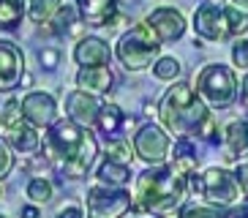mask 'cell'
I'll return each mask as SVG.
<instances>
[{
  "label": "cell",
  "instance_id": "e575fe53",
  "mask_svg": "<svg viewBox=\"0 0 248 218\" xmlns=\"http://www.w3.org/2000/svg\"><path fill=\"white\" fill-rule=\"evenodd\" d=\"M234 180H237V186H240L243 194L248 196V161L237 167V172H234Z\"/></svg>",
  "mask_w": 248,
  "mask_h": 218
},
{
  "label": "cell",
  "instance_id": "7c38bea8",
  "mask_svg": "<svg viewBox=\"0 0 248 218\" xmlns=\"http://www.w3.org/2000/svg\"><path fill=\"white\" fill-rule=\"evenodd\" d=\"M55 115H58V104L49 93H28L22 98V117L30 125L46 128L55 123Z\"/></svg>",
  "mask_w": 248,
  "mask_h": 218
},
{
  "label": "cell",
  "instance_id": "836d02e7",
  "mask_svg": "<svg viewBox=\"0 0 248 218\" xmlns=\"http://www.w3.org/2000/svg\"><path fill=\"white\" fill-rule=\"evenodd\" d=\"M232 60H234V65H240V68H248V41L234 44V49H232Z\"/></svg>",
  "mask_w": 248,
  "mask_h": 218
},
{
  "label": "cell",
  "instance_id": "f1b7e54d",
  "mask_svg": "<svg viewBox=\"0 0 248 218\" xmlns=\"http://www.w3.org/2000/svg\"><path fill=\"white\" fill-rule=\"evenodd\" d=\"M153 74L158 79H177L180 77V60L177 58H161L158 63L153 65Z\"/></svg>",
  "mask_w": 248,
  "mask_h": 218
},
{
  "label": "cell",
  "instance_id": "8fae6325",
  "mask_svg": "<svg viewBox=\"0 0 248 218\" xmlns=\"http://www.w3.org/2000/svg\"><path fill=\"white\" fill-rule=\"evenodd\" d=\"M98 112H101V101H98L93 93H88V90H74V93H68L66 115H68V120H74L77 125L90 128V125L98 120Z\"/></svg>",
  "mask_w": 248,
  "mask_h": 218
},
{
  "label": "cell",
  "instance_id": "b9f144b4",
  "mask_svg": "<svg viewBox=\"0 0 248 218\" xmlns=\"http://www.w3.org/2000/svg\"><path fill=\"white\" fill-rule=\"evenodd\" d=\"M0 218H6V216H0Z\"/></svg>",
  "mask_w": 248,
  "mask_h": 218
},
{
  "label": "cell",
  "instance_id": "3957f363",
  "mask_svg": "<svg viewBox=\"0 0 248 218\" xmlns=\"http://www.w3.org/2000/svg\"><path fill=\"white\" fill-rule=\"evenodd\" d=\"M158 52H161V41L145 22L131 28L128 33H123L120 41H117V58L128 71H145L147 65H153Z\"/></svg>",
  "mask_w": 248,
  "mask_h": 218
},
{
  "label": "cell",
  "instance_id": "74e56055",
  "mask_svg": "<svg viewBox=\"0 0 248 218\" xmlns=\"http://www.w3.org/2000/svg\"><path fill=\"white\" fill-rule=\"evenodd\" d=\"M226 218H248V204H246V207H240V210H232Z\"/></svg>",
  "mask_w": 248,
  "mask_h": 218
},
{
  "label": "cell",
  "instance_id": "44dd1931",
  "mask_svg": "<svg viewBox=\"0 0 248 218\" xmlns=\"http://www.w3.org/2000/svg\"><path fill=\"white\" fill-rule=\"evenodd\" d=\"M95 123H98V131H104L107 137H112V134H120V128L125 123V115L117 104H107V107H101Z\"/></svg>",
  "mask_w": 248,
  "mask_h": 218
},
{
  "label": "cell",
  "instance_id": "6da1fadb",
  "mask_svg": "<svg viewBox=\"0 0 248 218\" xmlns=\"http://www.w3.org/2000/svg\"><path fill=\"white\" fill-rule=\"evenodd\" d=\"M186 186H188V177L177 174L175 169H147L137 180L134 204L139 210H147L161 218H177L180 216L177 210L186 199Z\"/></svg>",
  "mask_w": 248,
  "mask_h": 218
},
{
  "label": "cell",
  "instance_id": "603a6c76",
  "mask_svg": "<svg viewBox=\"0 0 248 218\" xmlns=\"http://www.w3.org/2000/svg\"><path fill=\"white\" fill-rule=\"evenodd\" d=\"M74 25H77V8L60 6L58 11H55V16H52V22H49V30L58 33V36H63V33H71Z\"/></svg>",
  "mask_w": 248,
  "mask_h": 218
},
{
  "label": "cell",
  "instance_id": "277c9868",
  "mask_svg": "<svg viewBox=\"0 0 248 218\" xmlns=\"http://www.w3.org/2000/svg\"><path fill=\"white\" fill-rule=\"evenodd\" d=\"M197 90L210 107H218V109L229 107L237 98V82H234L232 68H226L221 63L204 65L197 77Z\"/></svg>",
  "mask_w": 248,
  "mask_h": 218
},
{
  "label": "cell",
  "instance_id": "8d00e7d4",
  "mask_svg": "<svg viewBox=\"0 0 248 218\" xmlns=\"http://www.w3.org/2000/svg\"><path fill=\"white\" fill-rule=\"evenodd\" d=\"M22 218H41V210L36 204H28V207H22Z\"/></svg>",
  "mask_w": 248,
  "mask_h": 218
},
{
  "label": "cell",
  "instance_id": "8992f818",
  "mask_svg": "<svg viewBox=\"0 0 248 218\" xmlns=\"http://www.w3.org/2000/svg\"><path fill=\"white\" fill-rule=\"evenodd\" d=\"M134 196L123 188H95L88 191V218H123L131 210Z\"/></svg>",
  "mask_w": 248,
  "mask_h": 218
},
{
  "label": "cell",
  "instance_id": "ba28073f",
  "mask_svg": "<svg viewBox=\"0 0 248 218\" xmlns=\"http://www.w3.org/2000/svg\"><path fill=\"white\" fill-rule=\"evenodd\" d=\"M194 30L197 36L207 38V41H224L232 38L229 33V19H226V8L216 6V3H204L194 14Z\"/></svg>",
  "mask_w": 248,
  "mask_h": 218
},
{
  "label": "cell",
  "instance_id": "83f0119b",
  "mask_svg": "<svg viewBox=\"0 0 248 218\" xmlns=\"http://www.w3.org/2000/svg\"><path fill=\"white\" fill-rule=\"evenodd\" d=\"M226 19H229V33H232V36H243V33H248V14L240 11L237 6L226 8Z\"/></svg>",
  "mask_w": 248,
  "mask_h": 218
},
{
  "label": "cell",
  "instance_id": "60d3db41",
  "mask_svg": "<svg viewBox=\"0 0 248 218\" xmlns=\"http://www.w3.org/2000/svg\"><path fill=\"white\" fill-rule=\"evenodd\" d=\"M0 199H3V186H0Z\"/></svg>",
  "mask_w": 248,
  "mask_h": 218
},
{
  "label": "cell",
  "instance_id": "4316f807",
  "mask_svg": "<svg viewBox=\"0 0 248 218\" xmlns=\"http://www.w3.org/2000/svg\"><path fill=\"white\" fill-rule=\"evenodd\" d=\"M107 158L109 161H115V164H123V167H128L131 164V158H134V153H131V145L128 142H109L107 145Z\"/></svg>",
  "mask_w": 248,
  "mask_h": 218
},
{
  "label": "cell",
  "instance_id": "ab89813d",
  "mask_svg": "<svg viewBox=\"0 0 248 218\" xmlns=\"http://www.w3.org/2000/svg\"><path fill=\"white\" fill-rule=\"evenodd\" d=\"M243 98H246V101H248V77H246V79H243Z\"/></svg>",
  "mask_w": 248,
  "mask_h": 218
},
{
  "label": "cell",
  "instance_id": "2e32d148",
  "mask_svg": "<svg viewBox=\"0 0 248 218\" xmlns=\"http://www.w3.org/2000/svg\"><path fill=\"white\" fill-rule=\"evenodd\" d=\"M112 82H115V74L107 65H85L77 74L79 90H88V93H107L112 90Z\"/></svg>",
  "mask_w": 248,
  "mask_h": 218
},
{
  "label": "cell",
  "instance_id": "52a82bcc",
  "mask_svg": "<svg viewBox=\"0 0 248 218\" xmlns=\"http://www.w3.org/2000/svg\"><path fill=\"white\" fill-rule=\"evenodd\" d=\"M134 153L147 164H164L169 156V137L164 134V128L147 123L134 137Z\"/></svg>",
  "mask_w": 248,
  "mask_h": 218
},
{
  "label": "cell",
  "instance_id": "9c48e42d",
  "mask_svg": "<svg viewBox=\"0 0 248 218\" xmlns=\"http://www.w3.org/2000/svg\"><path fill=\"white\" fill-rule=\"evenodd\" d=\"M82 137H85V131H82V125L74 123V120H55L52 131H49V147L55 153H60L63 156V164H66L68 158L77 156Z\"/></svg>",
  "mask_w": 248,
  "mask_h": 218
},
{
  "label": "cell",
  "instance_id": "cb8c5ba5",
  "mask_svg": "<svg viewBox=\"0 0 248 218\" xmlns=\"http://www.w3.org/2000/svg\"><path fill=\"white\" fill-rule=\"evenodd\" d=\"M60 8V0H30L28 6V14L36 25H44L55 16V11Z\"/></svg>",
  "mask_w": 248,
  "mask_h": 218
},
{
  "label": "cell",
  "instance_id": "1f68e13d",
  "mask_svg": "<svg viewBox=\"0 0 248 218\" xmlns=\"http://www.w3.org/2000/svg\"><path fill=\"white\" fill-rule=\"evenodd\" d=\"M38 60H41V65H44L46 71H55L60 65V52L52 49V47H44V49L38 52Z\"/></svg>",
  "mask_w": 248,
  "mask_h": 218
},
{
  "label": "cell",
  "instance_id": "4fadbf2b",
  "mask_svg": "<svg viewBox=\"0 0 248 218\" xmlns=\"http://www.w3.org/2000/svg\"><path fill=\"white\" fill-rule=\"evenodd\" d=\"M25 74V58L11 41H0V90H14Z\"/></svg>",
  "mask_w": 248,
  "mask_h": 218
},
{
  "label": "cell",
  "instance_id": "9a60e30c",
  "mask_svg": "<svg viewBox=\"0 0 248 218\" xmlns=\"http://www.w3.org/2000/svg\"><path fill=\"white\" fill-rule=\"evenodd\" d=\"M112 58V49L109 44L98 36H88V38H79V44L74 47V60L85 68V65H107Z\"/></svg>",
  "mask_w": 248,
  "mask_h": 218
},
{
  "label": "cell",
  "instance_id": "5b68a950",
  "mask_svg": "<svg viewBox=\"0 0 248 218\" xmlns=\"http://www.w3.org/2000/svg\"><path fill=\"white\" fill-rule=\"evenodd\" d=\"M191 177V188L199 191L204 199H210L218 207H229V204L240 196V186L226 169H207L204 174H188Z\"/></svg>",
  "mask_w": 248,
  "mask_h": 218
},
{
  "label": "cell",
  "instance_id": "d4e9b609",
  "mask_svg": "<svg viewBox=\"0 0 248 218\" xmlns=\"http://www.w3.org/2000/svg\"><path fill=\"white\" fill-rule=\"evenodd\" d=\"M52 194H55V188H52V183L46 180V177H33V180L28 183V196H30L36 204L49 202Z\"/></svg>",
  "mask_w": 248,
  "mask_h": 218
},
{
  "label": "cell",
  "instance_id": "7a4b0ae2",
  "mask_svg": "<svg viewBox=\"0 0 248 218\" xmlns=\"http://www.w3.org/2000/svg\"><path fill=\"white\" fill-rule=\"evenodd\" d=\"M158 115L172 134L188 137V134H197V125L202 123V117L207 115V109L197 98V93H194V87L188 82H177L164 95V101L158 107Z\"/></svg>",
  "mask_w": 248,
  "mask_h": 218
},
{
  "label": "cell",
  "instance_id": "d590c367",
  "mask_svg": "<svg viewBox=\"0 0 248 218\" xmlns=\"http://www.w3.org/2000/svg\"><path fill=\"white\" fill-rule=\"evenodd\" d=\"M58 218H85V216H82V210L77 204H68V207H60Z\"/></svg>",
  "mask_w": 248,
  "mask_h": 218
},
{
  "label": "cell",
  "instance_id": "e0dca14e",
  "mask_svg": "<svg viewBox=\"0 0 248 218\" xmlns=\"http://www.w3.org/2000/svg\"><path fill=\"white\" fill-rule=\"evenodd\" d=\"M95 150H98V145H95V137L90 134V131H85V137H82V142H79V150H77V156L74 158H68L63 167H66V174L68 177H82V174L88 172V167L93 164V158H95Z\"/></svg>",
  "mask_w": 248,
  "mask_h": 218
},
{
  "label": "cell",
  "instance_id": "d6a6232c",
  "mask_svg": "<svg viewBox=\"0 0 248 218\" xmlns=\"http://www.w3.org/2000/svg\"><path fill=\"white\" fill-rule=\"evenodd\" d=\"M11 167H14V156L8 153L6 142L0 139V180H3V177H6L8 172H11Z\"/></svg>",
  "mask_w": 248,
  "mask_h": 218
},
{
  "label": "cell",
  "instance_id": "7402d4cb",
  "mask_svg": "<svg viewBox=\"0 0 248 218\" xmlns=\"http://www.w3.org/2000/svg\"><path fill=\"white\" fill-rule=\"evenodd\" d=\"M25 14V0H0V30H14Z\"/></svg>",
  "mask_w": 248,
  "mask_h": 218
},
{
  "label": "cell",
  "instance_id": "484cf974",
  "mask_svg": "<svg viewBox=\"0 0 248 218\" xmlns=\"http://www.w3.org/2000/svg\"><path fill=\"white\" fill-rule=\"evenodd\" d=\"M22 123V101H16V98H8L6 107L0 109V125L3 128H14V125Z\"/></svg>",
  "mask_w": 248,
  "mask_h": 218
},
{
  "label": "cell",
  "instance_id": "ac0fdd59",
  "mask_svg": "<svg viewBox=\"0 0 248 218\" xmlns=\"http://www.w3.org/2000/svg\"><path fill=\"white\" fill-rule=\"evenodd\" d=\"M8 137H11V145L19 153H36L38 145H41V139H38V134L33 131L30 123H19L14 128H8Z\"/></svg>",
  "mask_w": 248,
  "mask_h": 218
},
{
  "label": "cell",
  "instance_id": "30bf717a",
  "mask_svg": "<svg viewBox=\"0 0 248 218\" xmlns=\"http://www.w3.org/2000/svg\"><path fill=\"white\" fill-rule=\"evenodd\" d=\"M145 25L158 36V41H177L186 33V19H183V14L177 8H167V6L150 11Z\"/></svg>",
  "mask_w": 248,
  "mask_h": 218
},
{
  "label": "cell",
  "instance_id": "ffe728a7",
  "mask_svg": "<svg viewBox=\"0 0 248 218\" xmlns=\"http://www.w3.org/2000/svg\"><path fill=\"white\" fill-rule=\"evenodd\" d=\"M95 177L104 183V186H112V188H120V186H125V183L131 180V172H128V167H123V164H115V161H104L101 167H98V172H95Z\"/></svg>",
  "mask_w": 248,
  "mask_h": 218
},
{
  "label": "cell",
  "instance_id": "d6986e66",
  "mask_svg": "<svg viewBox=\"0 0 248 218\" xmlns=\"http://www.w3.org/2000/svg\"><path fill=\"white\" fill-rule=\"evenodd\" d=\"M226 145H229V158L237 153H248V120H232L226 125Z\"/></svg>",
  "mask_w": 248,
  "mask_h": 218
},
{
  "label": "cell",
  "instance_id": "f35d334b",
  "mask_svg": "<svg viewBox=\"0 0 248 218\" xmlns=\"http://www.w3.org/2000/svg\"><path fill=\"white\" fill-rule=\"evenodd\" d=\"M234 6H237V8H243V11L248 14V0H234Z\"/></svg>",
  "mask_w": 248,
  "mask_h": 218
},
{
  "label": "cell",
  "instance_id": "5bb4252c",
  "mask_svg": "<svg viewBox=\"0 0 248 218\" xmlns=\"http://www.w3.org/2000/svg\"><path fill=\"white\" fill-rule=\"evenodd\" d=\"M77 11L82 14L85 25H93V28L115 25L117 0H77Z\"/></svg>",
  "mask_w": 248,
  "mask_h": 218
},
{
  "label": "cell",
  "instance_id": "f546056e",
  "mask_svg": "<svg viewBox=\"0 0 248 218\" xmlns=\"http://www.w3.org/2000/svg\"><path fill=\"white\" fill-rule=\"evenodd\" d=\"M197 134L204 142H218V120H216L213 112H207V115L202 117V123L197 125Z\"/></svg>",
  "mask_w": 248,
  "mask_h": 218
},
{
  "label": "cell",
  "instance_id": "4dcf8cb0",
  "mask_svg": "<svg viewBox=\"0 0 248 218\" xmlns=\"http://www.w3.org/2000/svg\"><path fill=\"white\" fill-rule=\"evenodd\" d=\"M177 218H226L221 207H197V204H191L186 210H180Z\"/></svg>",
  "mask_w": 248,
  "mask_h": 218
}]
</instances>
